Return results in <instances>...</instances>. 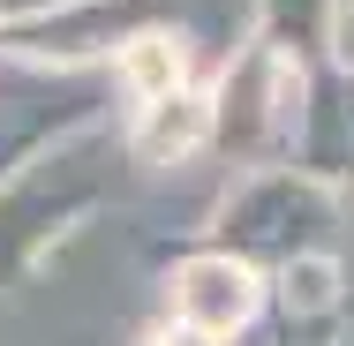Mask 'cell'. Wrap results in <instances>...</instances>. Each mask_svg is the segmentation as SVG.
I'll return each instance as SVG.
<instances>
[{
    "label": "cell",
    "instance_id": "1",
    "mask_svg": "<svg viewBox=\"0 0 354 346\" xmlns=\"http://www.w3.org/2000/svg\"><path fill=\"white\" fill-rule=\"evenodd\" d=\"M264 301H272V278H264L257 256H241V249H196V256H181L174 278H166V316H189V324L212 331V339L249 331V324L264 316Z\"/></svg>",
    "mask_w": 354,
    "mask_h": 346
},
{
    "label": "cell",
    "instance_id": "2",
    "mask_svg": "<svg viewBox=\"0 0 354 346\" xmlns=\"http://www.w3.org/2000/svg\"><path fill=\"white\" fill-rule=\"evenodd\" d=\"M294 128H301V68L286 46H257L249 68L226 75L218 90V136H241L257 151V143H294Z\"/></svg>",
    "mask_w": 354,
    "mask_h": 346
},
{
    "label": "cell",
    "instance_id": "3",
    "mask_svg": "<svg viewBox=\"0 0 354 346\" xmlns=\"http://www.w3.org/2000/svg\"><path fill=\"white\" fill-rule=\"evenodd\" d=\"M204 143H218V90H204L196 75L174 83L166 98H143L136 106V158L143 166H181Z\"/></svg>",
    "mask_w": 354,
    "mask_h": 346
},
{
    "label": "cell",
    "instance_id": "4",
    "mask_svg": "<svg viewBox=\"0 0 354 346\" xmlns=\"http://www.w3.org/2000/svg\"><path fill=\"white\" fill-rule=\"evenodd\" d=\"M121 83H129V98H166L174 83H189V46L174 38V30H136L129 46H121Z\"/></svg>",
    "mask_w": 354,
    "mask_h": 346
},
{
    "label": "cell",
    "instance_id": "5",
    "mask_svg": "<svg viewBox=\"0 0 354 346\" xmlns=\"http://www.w3.org/2000/svg\"><path fill=\"white\" fill-rule=\"evenodd\" d=\"M143 346H226V339H212V331H196L189 316H166V324H151V339Z\"/></svg>",
    "mask_w": 354,
    "mask_h": 346
},
{
    "label": "cell",
    "instance_id": "6",
    "mask_svg": "<svg viewBox=\"0 0 354 346\" xmlns=\"http://www.w3.org/2000/svg\"><path fill=\"white\" fill-rule=\"evenodd\" d=\"M53 8H75V0H0V23H38Z\"/></svg>",
    "mask_w": 354,
    "mask_h": 346
}]
</instances>
